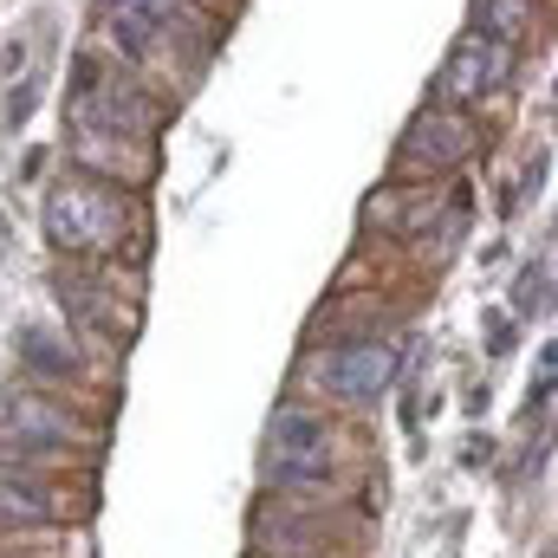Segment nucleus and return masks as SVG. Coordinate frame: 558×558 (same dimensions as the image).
<instances>
[{"mask_svg":"<svg viewBox=\"0 0 558 558\" xmlns=\"http://www.w3.org/2000/svg\"><path fill=\"white\" fill-rule=\"evenodd\" d=\"M131 228L124 202L111 189H92V182H65L46 195V234L72 254H98V247H118Z\"/></svg>","mask_w":558,"mask_h":558,"instance_id":"obj_1","label":"nucleus"},{"mask_svg":"<svg viewBox=\"0 0 558 558\" xmlns=\"http://www.w3.org/2000/svg\"><path fill=\"white\" fill-rule=\"evenodd\" d=\"M390 384H397V344H384V338H364V344H344L325 357V390L338 403H377Z\"/></svg>","mask_w":558,"mask_h":558,"instance_id":"obj_2","label":"nucleus"},{"mask_svg":"<svg viewBox=\"0 0 558 558\" xmlns=\"http://www.w3.org/2000/svg\"><path fill=\"white\" fill-rule=\"evenodd\" d=\"M507 72H513V46L487 39V33H461V39H454V52H448L441 92H448L454 105H474V98L500 92V85H507Z\"/></svg>","mask_w":558,"mask_h":558,"instance_id":"obj_3","label":"nucleus"},{"mask_svg":"<svg viewBox=\"0 0 558 558\" xmlns=\"http://www.w3.org/2000/svg\"><path fill=\"white\" fill-rule=\"evenodd\" d=\"M474 143H481V131L468 124V111L435 105V111H422L416 124H410V137H403V162H422V169H454V162H468V156H474Z\"/></svg>","mask_w":558,"mask_h":558,"instance_id":"obj_4","label":"nucleus"},{"mask_svg":"<svg viewBox=\"0 0 558 558\" xmlns=\"http://www.w3.org/2000/svg\"><path fill=\"white\" fill-rule=\"evenodd\" d=\"M7 422L20 435H33V441H78V422L65 416V410H52V403H39V397H13Z\"/></svg>","mask_w":558,"mask_h":558,"instance_id":"obj_5","label":"nucleus"},{"mask_svg":"<svg viewBox=\"0 0 558 558\" xmlns=\"http://www.w3.org/2000/svg\"><path fill=\"white\" fill-rule=\"evenodd\" d=\"M0 513H7V520H26V526H46L59 507H52V494H46L39 481H26V474H0Z\"/></svg>","mask_w":558,"mask_h":558,"instance_id":"obj_6","label":"nucleus"},{"mask_svg":"<svg viewBox=\"0 0 558 558\" xmlns=\"http://www.w3.org/2000/svg\"><path fill=\"white\" fill-rule=\"evenodd\" d=\"M533 0H481V26L474 33H487V39H500V46H513L526 26H533Z\"/></svg>","mask_w":558,"mask_h":558,"instance_id":"obj_7","label":"nucleus"},{"mask_svg":"<svg viewBox=\"0 0 558 558\" xmlns=\"http://www.w3.org/2000/svg\"><path fill=\"white\" fill-rule=\"evenodd\" d=\"M20 357L46 377H72V344H59L52 331H20Z\"/></svg>","mask_w":558,"mask_h":558,"instance_id":"obj_8","label":"nucleus"},{"mask_svg":"<svg viewBox=\"0 0 558 558\" xmlns=\"http://www.w3.org/2000/svg\"><path fill=\"white\" fill-rule=\"evenodd\" d=\"M111 33H118L124 52H149V46L162 39V20H149L137 7H118V0H111Z\"/></svg>","mask_w":558,"mask_h":558,"instance_id":"obj_9","label":"nucleus"},{"mask_svg":"<svg viewBox=\"0 0 558 558\" xmlns=\"http://www.w3.org/2000/svg\"><path fill=\"white\" fill-rule=\"evenodd\" d=\"M118 7H137V13L162 20V26H182L189 20V0H118Z\"/></svg>","mask_w":558,"mask_h":558,"instance_id":"obj_10","label":"nucleus"}]
</instances>
